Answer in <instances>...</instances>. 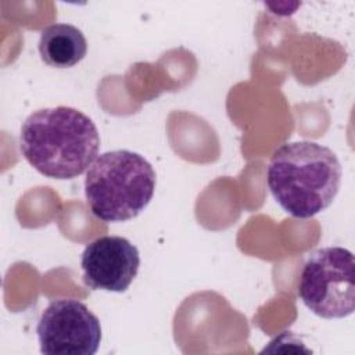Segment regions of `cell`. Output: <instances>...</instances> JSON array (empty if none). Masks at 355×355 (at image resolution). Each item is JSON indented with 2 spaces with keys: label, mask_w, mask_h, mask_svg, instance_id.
<instances>
[{
  "label": "cell",
  "mask_w": 355,
  "mask_h": 355,
  "mask_svg": "<svg viewBox=\"0 0 355 355\" xmlns=\"http://www.w3.org/2000/svg\"><path fill=\"white\" fill-rule=\"evenodd\" d=\"M40 352L44 355H94L101 343L98 318L80 301H51L36 326Z\"/></svg>",
  "instance_id": "5b68a950"
},
{
  "label": "cell",
  "mask_w": 355,
  "mask_h": 355,
  "mask_svg": "<svg viewBox=\"0 0 355 355\" xmlns=\"http://www.w3.org/2000/svg\"><path fill=\"white\" fill-rule=\"evenodd\" d=\"M341 176V164L331 148L302 140L284 143L272 154L266 183L288 215L308 219L331 205Z\"/></svg>",
  "instance_id": "7a4b0ae2"
},
{
  "label": "cell",
  "mask_w": 355,
  "mask_h": 355,
  "mask_svg": "<svg viewBox=\"0 0 355 355\" xmlns=\"http://www.w3.org/2000/svg\"><path fill=\"white\" fill-rule=\"evenodd\" d=\"M39 53L43 62L54 68H72L87 53L83 32L71 24H53L42 29Z\"/></svg>",
  "instance_id": "52a82bcc"
},
{
  "label": "cell",
  "mask_w": 355,
  "mask_h": 355,
  "mask_svg": "<svg viewBox=\"0 0 355 355\" xmlns=\"http://www.w3.org/2000/svg\"><path fill=\"white\" fill-rule=\"evenodd\" d=\"M155 184V171L143 155L130 150H112L100 154L87 169L85 196L97 219L125 222L144 211Z\"/></svg>",
  "instance_id": "3957f363"
},
{
  "label": "cell",
  "mask_w": 355,
  "mask_h": 355,
  "mask_svg": "<svg viewBox=\"0 0 355 355\" xmlns=\"http://www.w3.org/2000/svg\"><path fill=\"white\" fill-rule=\"evenodd\" d=\"M80 266L89 288L123 293L139 272L140 255L128 239L103 236L85 247Z\"/></svg>",
  "instance_id": "8992f818"
},
{
  "label": "cell",
  "mask_w": 355,
  "mask_h": 355,
  "mask_svg": "<svg viewBox=\"0 0 355 355\" xmlns=\"http://www.w3.org/2000/svg\"><path fill=\"white\" fill-rule=\"evenodd\" d=\"M298 295L304 305L323 319H343L355 309V261L344 247L313 251L302 266Z\"/></svg>",
  "instance_id": "277c9868"
},
{
  "label": "cell",
  "mask_w": 355,
  "mask_h": 355,
  "mask_svg": "<svg viewBox=\"0 0 355 355\" xmlns=\"http://www.w3.org/2000/svg\"><path fill=\"white\" fill-rule=\"evenodd\" d=\"M19 148L39 173L58 180L73 179L98 157L100 135L94 122L76 108H42L22 122Z\"/></svg>",
  "instance_id": "6da1fadb"
}]
</instances>
